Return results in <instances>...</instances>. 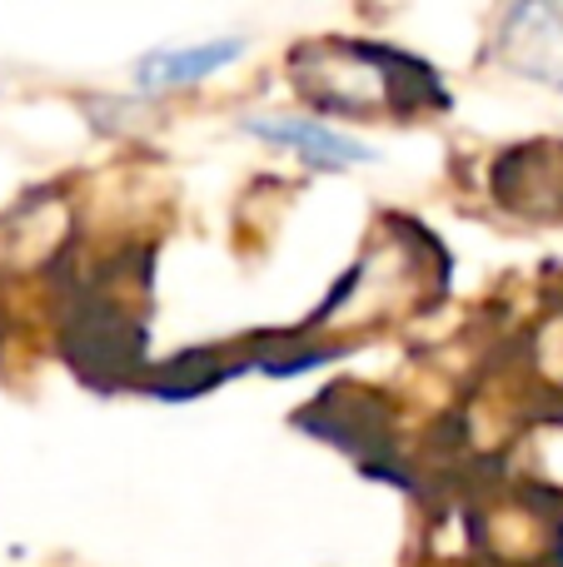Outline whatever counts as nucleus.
I'll return each instance as SVG.
<instances>
[{
	"mask_svg": "<svg viewBox=\"0 0 563 567\" xmlns=\"http://www.w3.org/2000/svg\"><path fill=\"white\" fill-rule=\"evenodd\" d=\"M239 130L275 150H295L305 165L315 169H349V165H375L379 159V145L359 135H345V130L325 125L315 115H245Z\"/></svg>",
	"mask_w": 563,
	"mask_h": 567,
	"instance_id": "nucleus-1",
	"label": "nucleus"
},
{
	"mask_svg": "<svg viewBox=\"0 0 563 567\" xmlns=\"http://www.w3.org/2000/svg\"><path fill=\"white\" fill-rule=\"evenodd\" d=\"M245 55L239 35H219V40H195V45H165L150 50L135 60V90L140 95H175V90H195L209 75H219L225 65Z\"/></svg>",
	"mask_w": 563,
	"mask_h": 567,
	"instance_id": "nucleus-2",
	"label": "nucleus"
}]
</instances>
